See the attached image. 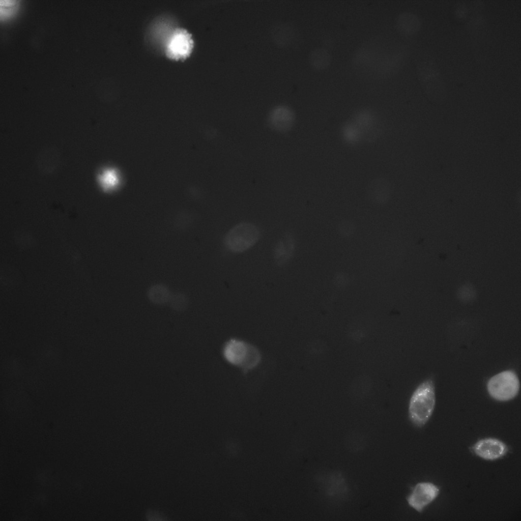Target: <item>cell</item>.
<instances>
[{
    "label": "cell",
    "mask_w": 521,
    "mask_h": 521,
    "mask_svg": "<svg viewBox=\"0 0 521 521\" xmlns=\"http://www.w3.org/2000/svg\"><path fill=\"white\" fill-rule=\"evenodd\" d=\"M417 78L425 97L434 105L442 104L447 98V88L440 70L426 51L416 60Z\"/></svg>",
    "instance_id": "1"
},
{
    "label": "cell",
    "mask_w": 521,
    "mask_h": 521,
    "mask_svg": "<svg viewBox=\"0 0 521 521\" xmlns=\"http://www.w3.org/2000/svg\"><path fill=\"white\" fill-rule=\"evenodd\" d=\"M435 404L434 383L428 379L417 387L410 398L409 416L412 423L418 427L424 425L430 418Z\"/></svg>",
    "instance_id": "2"
},
{
    "label": "cell",
    "mask_w": 521,
    "mask_h": 521,
    "mask_svg": "<svg viewBox=\"0 0 521 521\" xmlns=\"http://www.w3.org/2000/svg\"><path fill=\"white\" fill-rule=\"evenodd\" d=\"M223 355L229 363L241 367L245 371L255 367L260 359L255 348L237 339H231L225 344Z\"/></svg>",
    "instance_id": "3"
},
{
    "label": "cell",
    "mask_w": 521,
    "mask_h": 521,
    "mask_svg": "<svg viewBox=\"0 0 521 521\" xmlns=\"http://www.w3.org/2000/svg\"><path fill=\"white\" fill-rule=\"evenodd\" d=\"M259 237L260 231L256 226L250 223H241L227 232L224 244L229 251L240 253L253 246Z\"/></svg>",
    "instance_id": "4"
},
{
    "label": "cell",
    "mask_w": 521,
    "mask_h": 521,
    "mask_svg": "<svg viewBox=\"0 0 521 521\" xmlns=\"http://www.w3.org/2000/svg\"><path fill=\"white\" fill-rule=\"evenodd\" d=\"M489 395L494 399L506 401L514 398L519 390V381L512 370L500 372L490 378L487 383Z\"/></svg>",
    "instance_id": "5"
},
{
    "label": "cell",
    "mask_w": 521,
    "mask_h": 521,
    "mask_svg": "<svg viewBox=\"0 0 521 521\" xmlns=\"http://www.w3.org/2000/svg\"><path fill=\"white\" fill-rule=\"evenodd\" d=\"M472 49L475 60L481 62L485 60L488 48V35L486 21L481 14H471L468 24Z\"/></svg>",
    "instance_id": "6"
},
{
    "label": "cell",
    "mask_w": 521,
    "mask_h": 521,
    "mask_svg": "<svg viewBox=\"0 0 521 521\" xmlns=\"http://www.w3.org/2000/svg\"><path fill=\"white\" fill-rule=\"evenodd\" d=\"M193 40L191 34L186 29L175 28L169 33L165 42L166 55L173 59H184L191 52Z\"/></svg>",
    "instance_id": "7"
},
{
    "label": "cell",
    "mask_w": 521,
    "mask_h": 521,
    "mask_svg": "<svg viewBox=\"0 0 521 521\" xmlns=\"http://www.w3.org/2000/svg\"><path fill=\"white\" fill-rule=\"evenodd\" d=\"M439 493L438 487L430 482H420L413 488L407 498L410 506L418 512H421L432 502Z\"/></svg>",
    "instance_id": "8"
},
{
    "label": "cell",
    "mask_w": 521,
    "mask_h": 521,
    "mask_svg": "<svg viewBox=\"0 0 521 521\" xmlns=\"http://www.w3.org/2000/svg\"><path fill=\"white\" fill-rule=\"evenodd\" d=\"M477 456L486 460H495L506 454L507 446L502 441L495 438H488L477 441L472 447Z\"/></svg>",
    "instance_id": "9"
},
{
    "label": "cell",
    "mask_w": 521,
    "mask_h": 521,
    "mask_svg": "<svg viewBox=\"0 0 521 521\" xmlns=\"http://www.w3.org/2000/svg\"><path fill=\"white\" fill-rule=\"evenodd\" d=\"M294 122L293 111L287 107L279 106L274 108L269 113L267 119L269 127L278 132L288 131Z\"/></svg>",
    "instance_id": "10"
},
{
    "label": "cell",
    "mask_w": 521,
    "mask_h": 521,
    "mask_svg": "<svg viewBox=\"0 0 521 521\" xmlns=\"http://www.w3.org/2000/svg\"><path fill=\"white\" fill-rule=\"evenodd\" d=\"M397 25L403 33L413 34L420 29L421 21L416 14L411 12H404L398 17Z\"/></svg>",
    "instance_id": "11"
},
{
    "label": "cell",
    "mask_w": 521,
    "mask_h": 521,
    "mask_svg": "<svg viewBox=\"0 0 521 521\" xmlns=\"http://www.w3.org/2000/svg\"><path fill=\"white\" fill-rule=\"evenodd\" d=\"M293 248V241L291 238L288 237L285 243L281 241L277 245L275 250V257L279 263H284L290 257Z\"/></svg>",
    "instance_id": "12"
},
{
    "label": "cell",
    "mask_w": 521,
    "mask_h": 521,
    "mask_svg": "<svg viewBox=\"0 0 521 521\" xmlns=\"http://www.w3.org/2000/svg\"><path fill=\"white\" fill-rule=\"evenodd\" d=\"M149 297L152 302L161 304L169 300L170 296L168 290L164 286L155 285L149 290Z\"/></svg>",
    "instance_id": "13"
},
{
    "label": "cell",
    "mask_w": 521,
    "mask_h": 521,
    "mask_svg": "<svg viewBox=\"0 0 521 521\" xmlns=\"http://www.w3.org/2000/svg\"><path fill=\"white\" fill-rule=\"evenodd\" d=\"M170 299L172 306L177 310H182L187 305V298L182 294H176L170 297Z\"/></svg>",
    "instance_id": "14"
},
{
    "label": "cell",
    "mask_w": 521,
    "mask_h": 521,
    "mask_svg": "<svg viewBox=\"0 0 521 521\" xmlns=\"http://www.w3.org/2000/svg\"><path fill=\"white\" fill-rule=\"evenodd\" d=\"M455 9V12L457 16L460 17V18H464V16H466L467 13V7L464 4L458 5Z\"/></svg>",
    "instance_id": "15"
},
{
    "label": "cell",
    "mask_w": 521,
    "mask_h": 521,
    "mask_svg": "<svg viewBox=\"0 0 521 521\" xmlns=\"http://www.w3.org/2000/svg\"><path fill=\"white\" fill-rule=\"evenodd\" d=\"M16 3L15 1H1L0 6L1 8L9 9L14 6Z\"/></svg>",
    "instance_id": "16"
},
{
    "label": "cell",
    "mask_w": 521,
    "mask_h": 521,
    "mask_svg": "<svg viewBox=\"0 0 521 521\" xmlns=\"http://www.w3.org/2000/svg\"><path fill=\"white\" fill-rule=\"evenodd\" d=\"M148 515L147 517L149 518H152L153 519L154 518H155V519H157V520H158V519L162 520V518H163L164 517V516H162L160 514H159L158 513L153 512L152 511L148 513Z\"/></svg>",
    "instance_id": "17"
}]
</instances>
